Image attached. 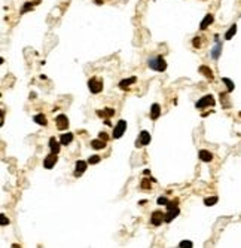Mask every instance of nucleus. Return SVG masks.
Listing matches in <instances>:
<instances>
[{
    "label": "nucleus",
    "instance_id": "f257e3e1",
    "mask_svg": "<svg viewBox=\"0 0 241 248\" xmlns=\"http://www.w3.org/2000/svg\"><path fill=\"white\" fill-rule=\"evenodd\" d=\"M149 67L155 71H164L167 69V62L165 60L161 57V55H155V57H150L149 61H148Z\"/></svg>",
    "mask_w": 241,
    "mask_h": 248
},
{
    "label": "nucleus",
    "instance_id": "f03ea898",
    "mask_svg": "<svg viewBox=\"0 0 241 248\" xmlns=\"http://www.w3.org/2000/svg\"><path fill=\"white\" fill-rule=\"evenodd\" d=\"M167 214H165V223H170L173 222L176 217L180 214V210H179V206H177V202L176 204H168L167 205Z\"/></svg>",
    "mask_w": 241,
    "mask_h": 248
},
{
    "label": "nucleus",
    "instance_id": "7ed1b4c3",
    "mask_svg": "<svg viewBox=\"0 0 241 248\" xmlns=\"http://www.w3.org/2000/svg\"><path fill=\"white\" fill-rule=\"evenodd\" d=\"M216 104V101H214V97L213 95H206V97H202V98H200L197 103H195V107L197 109H206V107H213Z\"/></svg>",
    "mask_w": 241,
    "mask_h": 248
},
{
    "label": "nucleus",
    "instance_id": "20e7f679",
    "mask_svg": "<svg viewBox=\"0 0 241 248\" xmlns=\"http://www.w3.org/2000/svg\"><path fill=\"white\" fill-rule=\"evenodd\" d=\"M88 88H89V91H91L92 94H98V92H101V89H103V82H101L98 77H91L88 80Z\"/></svg>",
    "mask_w": 241,
    "mask_h": 248
},
{
    "label": "nucleus",
    "instance_id": "39448f33",
    "mask_svg": "<svg viewBox=\"0 0 241 248\" xmlns=\"http://www.w3.org/2000/svg\"><path fill=\"white\" fill-rule=\"evenodd\" d=\"M125 129H127V122L125 120H119L116 123V126H115V129H113V138H121L122 135H124Z\"/></svg>",
    "mask_w": 241,
    "mask_h": 248
},
{
    "label": "nucleus",
    "instance_id": "423d86ee",
    "mask_svg": "<svg viewBox=\"0 0 241 248\" xmlns=\"http://www.w3.org/2000/svg\"><path fill=\"white\" fill-rule=\"evenodd\" d=\"M57 161H58L57 153H52V152H51V154H48V156L45 158V161H43V166H45L46 170H51V168H54V166H55Z\"/></svg>",
    "mask_w": 241,
    "mask_h": 248
},
{
    "label": "nucleus",
    "instance_id": "0eeeda50",
    "mask_svg": "<svg viewBox=\"0 0 241 248\" xmlns=\"http://www.w3.org/2000/svg\"><path fill=\"white\" fill-rule=\"evenodd\" d=\"M150 143V134L148 131H141L140 135H139V140L135 141V146H148Z\"/></svg>",
    "mask_w": 241,
    "mask_h": 248
},
{
    "label": "nucleus",
    "instance_id": "6e6552de",
    "mask_svg": "<svg viewBox=\"0 0 241 248\" xmlns=\"http://www.w3.org/2000/svg\"><path fill=\"white\" fill-rule=\"evenodd\" d=\"M150 222L153 226H159L162 222H165V214H162V211H153Z\"/></svg>",
    "mask_w": 241,
    "mask_h": 248
},
{
    "label": "nucleus",
    "instance_id": "1a4fd4ad",
    "mask_svg": "<svg viewBox=\"0 0 241 248\" xmlns=\"http://www.w3.org/2000/svg\"><path fill=\"white\" fill-rule=\"evenodd\" d=\"M55 122H57V128H58L60 131H64V129L69 128V119H67L66 114H58L57 119H55Z\"/></svg>",
    "mask_w": 241,
    "mask_h": 248
},
{
    "label": "nucleus",
    "instance_id": "9d476101",
    "mask_svg": "<svg viewBox=\"0 0 241 248\" xmlns=\"http://www.w3.org/2000/svg\"><path fill=\"white\" fill-rule=\"evenodd\" d=\"M85 171H86V162H83V161H77V162H76V168H75V177L82 175Z\"/></svg>",
    "mask_w": 241,
    "mask_h": 248
},
{
    "label": "nucleus",
    "instance_id": "9b49d317",
    "mask_svg": "<svg viewBox=\"0 0 241 248\" xmlns=\"http://www.w3.org/2000/svg\"><path fill=\"white\" fill-rule=\"evenodd\" d=\"M159 114H161V107H159L158 103L152 104V107H150V119L156 120L159 118Z\"/></svg>",
    "mask_w": 241,
    "mask_h": 248
},
{
    "label": "nucleus",
    "instance_id": "f8f14e48",
    "mask_svg": "<svg viewBox=\"0 0 241 248\" xmlns=\"http://www.w3.org/2000/svg\"><path fill=\"white\" fill-rule=\"evenodd\" d=\"M213 21H214V17L211 15V14H208V15H206L204 17V19L201 21V24H200V28L201 30H206L210 24H213Z\"/></svg>",
    "mask_w": 241,
    "mask_h": 248
},
{
    "label": "nucleus",
    "instance_id": "ddd939ff",
    "mask_svg": "<svg viewBox=\"0 0 241 248\" xmlns=\"http://www.w3.org/2000/svg\"><path fill=\"white\" fill-rule=\"evenodd\" d=\"M220 54H222V43H220V42H216L214 48L211 49V58H213V60H219Z\"/></svg>",
    "mask_w": 241,
    "mask_h": 248
},
{
    "label": "nucleus",
    "instance_id": "4468645a",
    "mask_svg": "<svg viewBox=\"0 0 241 248\" xmlns=\"http://www.w3.org/2000/svg\"><path fill=\"white\" fill-rule=\"evenodd\" d=\"M135 80H137V77L135 76L128 77V79H124V80H121V82H119V88H121V89H127L130 85L135 83Z\"/></svg>",
    "mask_w": 241,
    "mask_h": 248
},
{
    "label": "nucleus",
    "instance_id": "2eb2a0df",
    "mask_svg": "<svg viewBox=\"0 0 241 248\" xmlns=\"http://www.w3.org/2000/svg\"><path fill=\"white\" fill-rule=\"evenodd\" d=\"M72 141H73V134H72V132L63 134V135L60 137V143H61L63 146H69Z\"/></svg>",
    "mask_w": 241,
    "mask_h": 248
},
{
    "label": "nucleus",
    "instance_id": "dca6fc26",
    "mask_svg": "<svg viewBox=\"0 0 241 248\" xmlns=\"http://www.w3.org/2000/svg\"><path fill=\"white\" fill-rule=\"evenodd\" d=\"M60 144H61V143H58V141L55 140V137L49 138V147H51V152H52V153H58L60 152Z\"/></svg>",
    "mask_w": 241,
    "mask_h": 248
},
{
    "label": "nucleus",
    "instance_id": "f3484780",
    "mask_svg": "<svg viewBox=\"0 0 241 248\" xmlns=\"http://www.w3.org/2000/svg\"><path fill=\"white\" fill-rule=\"evenodd\" d=\"M198 70H200V73H201V74H204V76L207 77V79L213 80V77H214V76H213V71H211V70L208 69L207 66H201V67H200Z\"/></svg>",
    "mask_w": 241,
    "mask_h": 248
},
{
    "label": "nucleus",
    "instance_id": "a211bd4d",
    "mask_svg": "<svg viewBox=\"0 0 241 248\" xmlns=\"http://www.w3.org/2000/svg\"><path fill=\"white\" fill-rule=\"evenodd\" d=\"M200 159L202 162H210L213 159V154L210 153L208 150H200Z\"/></svg>",
    "mask_w": 241,
    "mask_h": 248
},
{
    "label": "nucleus",
    "instance_id": "6ab92c4d",
    "mask_svg": "<svg viewBox=\"0 0 241 248\" xmlns=\"http://www.w3.org/2000/svg\"><path fill=\"white\" fill-rule=\"evenodd\" d=\"M97 114L100 118H110L115 114V110L113 109H104V110H97Z\"/></svg>",
    "mask_w": 241,
    "mask_h": 248
},
{
    "label": "nucleus",
    "instance_id": "aec40b11",
    "mask_svg": "<svg viewBox=\"0 0 241 248\" xmlns=\"http://www.w3.org/2000/svg\"><path fill=\"white\" fill-rule=\"evenodd\" d=\"M91 146L95 149V150H101V149H104V147H106V141H104V140H101V138L100 140H94V141L91 143Z\"/></svg>",
    "mask_w": 241,
    "mask_h": 248
},
{
    "label": "nucleus",
    "instance_id": "412c9836",
    "mask_svg": "<svg viewBox=\"0 0 241 248\" xmlns=\"http://www.w3.org/2000/svg\"><path fill=\"white\" fill-rule=\"evenodd\" d=\"M235 33H237V26H235V24H232V26L229 27V30L226 31V34H225V39H226V40H231L234 36H235Z\"/></svg>",
    "mask_w": 241,
    "mask_h": 248
},
{
    "label": "nucleus",
    "instance_id": "4be33fe9",
    "mask_svg": "<svg viewBox=\"0 0 241 248\" xmlns=\"http://www.w3.org/2000/svg\"><path fill=\"white\" fill-rule=\"evenodd\" d=\"M222 82L226 85V91H228V92H232L234 91V82L232 80L228 79V77H222Z\"/></svg>",
    "mask_w": 241,
    "mask_h": 248
},
{
    "label": "nucleus",
    "instance_id": "5701e85b",
    "mask_svg": "<svg viewBox=\"0 0 241 248\" xmlns=\"http://www.w3.org/2000/svg\"><path fill=\"white\" fill-rule=\"evenodd\" d=\"M34 122L36 123H39V125H42V126H45L48 122H46V118L43 116V114H36L34 116Z\"/></svg>",
    "mask_w": 241,
    "mask_h": 248
},
{
    "label": "nucleus",
    "instance_id": "b1692460",
    "mask_svg": "<svg viewBox=\"0 0 241 248\" xmlns=\"http://www.w3.org/2000/svg\"><path fill=\"white\" fill-rule=\"evenodd\" d=\"M217 201H219L217 196H210V198H206L204 199V204L207 206H211V205H214V204H217Z\"/></svg>",
    "mask_w": 241,
    "mask_h": 248
},
{
    "label": "nucleus",
    "instance_id": "393cba45",
    "mask_svg": "<svg viewBox=\"0 0 241 248\" xmlns=\"http://www.w3.org/2000/svg\"><path fill=\"white\" fill-rule=\"evenodd\" d=\"M140 184H141V189H144V190H149V189H152V181H150L149 178H143Z\"/></svg>",
    "mask_w": 241,
    "mask_h": 248
},
{
    "label": "nucleus",
    "instance_id": "a878e982",
    "mask_svg": "<svg viewBox=\"0 0 241 248\" xmlns=\"http://www.w3.org/2000/svg\"><path fill=\"white\" fill-rule=\"evenodd\" d=\"M100 162V156H97V154H94V156H89V159H88V163H91V165H95V163Z\"/></svg>",
    "mask_w": 241,
    "mask_h": 248
},
{
    "label": "nucleus",
    "instance_id": "bb28decb",
    "mask_svg": "<svg viewBox=\"0 0 241 248\" xmlns=\"http://www.w3.org/2000/svg\"><path fill=\"white\" fill-rule=\"evenodd\" d=\"M179 247L180 248H192L193 247V244H192L191 241H182V242L179 244Z\"/></svg>",
    "mask_w": 241,
    "mask_h": 248
},
{
    "label": "nucleus",
    "instance_id": "cd10ccee",
    "mask_svg": "<svg viewBox=\"0 0 241 248\" xmlns=\"http://www.w3.org/2000/svg\"><path fill=\"white\" fill-rule=\"evenodd\" d=\"M31 9H33V3L28 2V3H25L24 5V8L21 9V14H25V12H28V10H31Z\"/></svg>",
    "mask_w": 241,
    "mask_h": 248
},
{
    "label": "nucleus",
    "instance_id": "c85d7f7f",
    "mask_svg": "<svg viewBox=\"0 0 241 248\" xmlns=\"http://www.w3.org/2000/svg\"><path fill=\"white\" fill-rule=\"evenodd\" d=\"M156 202H158V205H168V204H170V202H168V199H167L165 196H159Z\"/></svg>",
    "mask_w": 241,
    "mask_h": 248
},
{
    "label": "nucleus",
    "instance_id": "c756f323",
    "mask_svg": "<svg viewBox=\"0 0 241 248\" xmlns=\"http://www.w3.org/2000/svg\"><path fill=\"white\" fill-rule=\"evenodd\" d=\"M192 45H193V48H201V37H195L192 40Z\"/></svg>",
    "mask_w": 241,
    "mask_h": 248
},
{
    "label": "nucleus",
    "instance_id": "7c9ffc66",
    "mask_svg": "<svg viewBox=\"0 0 241 248\" xmlns=\"http://www.w3.org/2000/svg\"><path fill=\"white\" fill-rule=\"evenodd\" d=\"M6 224H9V218H6L5 214H2V226H6Z\"/></svg>",
    "mask_w": 241,
    "mask_h": 248
},
{
    "label": "nucleus",
    "instance_id": "2f4dec72",
    "mask_svg": "<svg viewBox=\"0 0 241 248\" xmlns=\"http://www.w3.org/2000/svg\"><path fill=\"white\" fill-rule=\"evenodd\" d=\"M98 138L104 140V141H107V140H109V135L106 134V132H100V134H98Z\"/></svg>",
    "mask_w": 241,
    "mask_h": 248
},
{
    "label": "nucleus",
    "instance_id": "473e14b6",
    "mask_svg": "<svg viewBox=\"0 0 241 248\" xmlns=\"http://www.w3.org/2000/svg\"><path fill=\"white\" fill-rule=\"evenodd\" d=\"M240 114H241V113H240Z\"/></svg>",
    "mask_w": 241,
    "mask_h": 248
}]
</instances>
